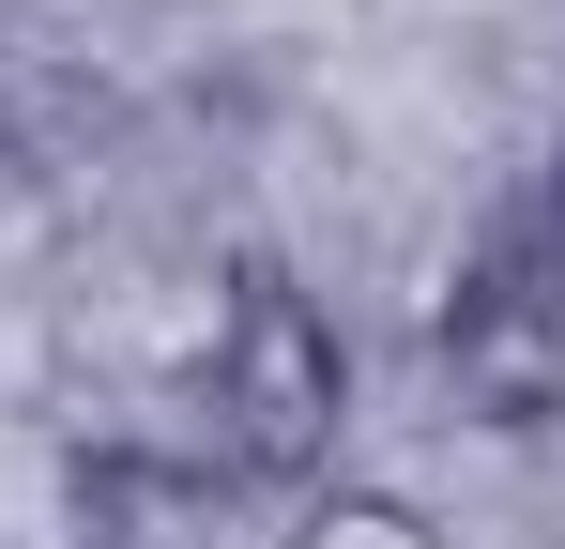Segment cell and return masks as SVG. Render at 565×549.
Returning a JSON list of instances; mask_svg holds the SVG:
<instances>
[{
    "label": "cell",
    "instance_id": "cell-3",
    "mask_svg": "<svg viewBox=\"0 0 565 549\" xmlns=\"http://www.w3.org/2000/svg\"><path fill=\"white\" fill-rule=\"evenodd\" d=\"M77 549H276V504L230 488L214 458L93 443V458H77Z\"/></svg>",
    "mask_w": 565,
    "mask_h": 549
},
{
    "label": "cell",
    "instance_id": "cell-2",
    "mask_svg": "<svg viewBox=\"0 0 565 549\" xmlns=\"http://www.w3.org/2000/svg\"><path fill=\"white\" fill-rule=\"evenodd\" d=\"M444 381H459L473 428H551L565 412V290L535 274L520 229H489V260L444 305Z\"/></svg>",
    "mask_w": 565,
    "mask_h": 549
},
{
    "label": "cell",
    "instance_id": "cell-1",
    "mask_svg": "<svg viewBox=\"0 0 565 549\" xmlns=\"http://www.w3.org/2000/svg\"><path fill=\"white\" fill-rule=\"evenodd\" d=\"M199 428H214V473L230 488H260V504H306V488H337V443H352V336H337V305L306 290V274L245 260L230 274V305H214V336H199Z\"/></svg>",
    "mask_w": 565,
    "mask_h": 549
},
{
    "label": "cell",
    "instance_id": "cell-4",
    "mask_svg": "<svg viewBox=\"0 0 565 549\" xmlns=\"http://www.w3.org/2000/svg\"><path fill=\"white\" fill-rule=\"evenodd\" d=\"M276 549H459L413 488H367V473H337V488H306L276 504Z\"/></svg>",
    "mask_w": 565,
    "mask_h": 549
},
{
    "label": "cell",
    "instance_id": "cell-5",
    "mask_svg": "<svg viewBox=\"0 0 565 549\" xmlns=\"http://www.w3.org/2000/svg\"><path fill=\"white\" fill-rule=\"evenodd\" d=\"M520 245H535V274L565 290V138H551V169H535V198H520Z\"/></svg>",
    "mask_w": 565,
    "mask_h": 549
}]
</instances>
